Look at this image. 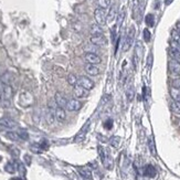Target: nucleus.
<instances>
[{
    "mask_svg": "<svg viewBox=\"0 0 180 180\" xmlns=\"http://www.w3.org/2000/svg\"><path fill=\"white\" fill-rule=\"evenodd\" d=\"M54 116H55V119H58L59 122H63L66 118V113L64 111V108L60 107V106H56L55 111H54Z\"/></svg>",
    "mask_w": 180,
    "mask_h": 180,
    "instance_id": "dca6fc26",
    "label": "nucleus"
},
{
    "mask_svg": "<svg viewBox=\"0 0 180 180\" xmlns=\"http://www.w3.org/2000/svg\"><path fill=\"white\" fill-rule=\"evenodd\" d=\"M5 136L12 141H18L19 139H20V137H19L17 131H7V133L5 134Z\"/></svg>",
    "mask_w": 180,
    "mask_h": 180,
    "instance_id": "cd10ccee",
    "label": "nucleus"
},
{
    "mask_svg": "<svg viewBox=\"0 0 180 180\" xmlns=\"http://www.w3.org/2000/svg\"><path fill=\"white\" fill-rule=\"evenodd\" d=\"M85 71H86L87 74L92 75V76H96V75L100 74V69H98L97 65H95V64L87 63L86 65H85Z\"/></svg>",
    "mask_w": 180,
    "mask_h": 180,
    "instance_id": "f3484780",
    "label": "nucleus"
},
{
    "mask_svg": "<svg viewBox=\"0 0 180 180\" xmlns=\"http://www.w3.org/2000/svg\"><path fill=\"white\" fill-rule=\"evenodd\" d=\"M94 18L96 20V23L100 24V26H104L106 23V12L104 9L102 8H97L94 11Z\"/></svg>",
    "mask_w": 180,
    "mask_h": 180,
    "instance_id": "20e7f679",
    "label": "nucleus"
},
{
    "mask_svg": "<svg viewBox=\"0 0 180 180\" xmlns=\"http://www.w3.org/2000/svg\"><path fill=\"white\" fill-rule=\"evenodd\" d=\"M73 93H74V96L76 98H84L89 96V90L76 84L74 86V90H73Z\"/></svg>",
    "mask_w": 180,
    "mask_h": 180,
    "instance_id": "1a4fd4ad",
    "label": "nucleus"
},
{
    "mask_svg": "<svg viewBox=\"0 0 180 180\" xmlns=\"http://www.w3.org/2000/svg\"><path fill=\"white\" fill-rule=\"evenodd\" d=\"M3 94H0V104H1V102H3Z\"/></svg>",
    "mask_w": 180,
    "mask_h": 180,
    "instance_id": "864d4df0",
    "label": "nucleus"
},
{
    "mask_svg": "<svg viewBox=\"0 0 180 180\" xmlns=\"http://www.w3.org/2000/svg\"><path fill=\"white\" fill-rule=\"evenodd\" d=\"M81 107H82V103L77 101L76 98L70 100V101H68V104H66V108L70 112H76V111L81 110Z\"/></svg>",
    "mask_w": 180,
    "mask_h": 180,
    "instance_id": "f8f14e48",
    "label": "nucleus"
},
{
    "mask_svg": "<svg viewBox=\"0 0 180 180\" xmlns=\"http://www.w3.org/2000/svg\"><path fill=\"white\" fill-rule=\"evenodd\" d=\"M54 101H55L56 105L60 106V107H62V108L66 107L68 100H66V97L61 93V92H56L55 95H54Z\"/></svg>",
    "mask_w": 180,
    "mask_h": 180,
    "instance_id": "9d476101",
    "label": "nucleus"
},
{
    "mask_svg": "<svg viewBox=\"0 0 180 180\" xmlns=\"http://www.w3.org/2000/svg\"><path fill=\"white\" fill-rule=\"evenodd\" d=\"M110 144L112 147L117 148L119 146V144H121V138H119L118 136H114V137H112L110 139Z\"/></svg>",
    "mask_w": 180,
    "mask_h": 180,
    "instance_id": "473e14b6",
    "label": "nucleus"
},
{
    "mask_svg": "<svg viewBox=\"0 0 180 180\" xmlns=\"http://www.w3.org/2000/svg\"><path fill=\"white\" fill-rule=\"evenodd\" d=\"M104 127H105L106 129H112V127H113V119L108 118L107 121L104 123Z\"/></svg>",
    "mask_w": 180,
    "mask_h": 180,
    "instance_id": "79ce46f5",
    "label": "nucleus"
},
{
    "mask_svg": "<svg viewBox=\"0 0 180 180\" xmlns=\"http://www.w3.org/2000/svg\"><path fill=\"white\" fill-rule=\"evenodd\" d=\"M143 56V44L141 41H137L135 45V54H134V65L135 68L137 66V63L139 62V60Z\"/></svg>",
    "mask_w": 180,
    "mask_h": 180,
    "instance_id": "6e6552de",
    "label": "nucleus"
},
{
    "mask_svg": "<svg viewBox=\"0 0 180 180\" xmlns=\"http://www.w3.org/2000/svg\"><path fill=\"white\" fill-rule=\"evenodd\" d=\"M0 81H1L5 85H10L11 84V81H12L11 74H10L9 72H5L3 75H1V77H0Z\"/></svg>",
    "mask_w": 180,
    "mask_h": 180,
    "instance_id": "b1692460",
    "label": "nucleus"
},
{
    "mask_svg": "<svg viewBox=\"0 0 180 180\" xmlns=\"http://www.w3.org/2000/svg\"><path fill=\"white\" fill-rule=\"evenodd\" d=\"M171 85H172V87H176V89H180V79L173 80Z\"/></svg>",
    "mask_w": 180,
    "mask_h": 180,
    "instance_id": "a18cd8bd",
    "label": "nucleus"
},
{
    "mask_svg": "<svg viewBox=\"0 0 180 180\" xmlns=\"http://www.w3.org/2000/svg\"><path fill=\"white\" fill-rule=\"evenodd\" d=\"M176 30H177L178 32L180 33V23H178V24H177V29H176Z\"/></svg>",
    "mask_w": 180,
    "mask_h": 180,
    "instance_id": "603ef678",
    "label": "nucleus"
},
{
    "mask_svg": "<svg viewBox=\"0 0 180 180\" xmlns=\"http://www.w3.org/2000/svg\"><path fill=\"white\" fill-rule=\"evenodd\" d=\"M0 105L3 106V107H5V108L10 107V106H11V103H10V100H6V98H3V102H1V104H0Z\"/></svg>",
    "mask_w": 180,
    "mask_h": 180,
    "instance_id": "37998d69",
    "label": "nucleus"
},
{
    "mask_svg": "<svg viewBox=\"0 0 180 180\" xmlns=\"http://www.w3.org/2000/svg\"><path fill=\"white\" fill-rule=\"evenodd\" d=\"M17 133H18L20 139H22V141H28V139H29V134H28V131H27L20 129V131H18Z\"/></svg>",
    "mask_w": 180,
    "mask_h": 180,
    "instance_id": "c9c22d12",
    "label": "nucleus"
},
{
    "mask_svg": "<svg viewBox=\"0 0 180 180\" xmlns=\"http://www.w3.org/2000/svg\"><path fill=\"white\" fill-rule=\"evenodd\" d=\"M77 171L85 179H92V171L89 167H77Z\"/></svg>",
    "mask_w": 180,
    "mask_h": 180,
    "instance_id": "a211bd4d",
    "label": "nucleus"
},
{
    "mask_svg": "<svg viewBox=\"0 0 180 180\" xmlns=\"http://www.w3.org/2000/svg\"><path fill=\"white\" fill-rule=\"evenodd\" d=\"M11 180H23V179H22V178H13V179Z\"/></svg>",
    "mask_w": 180,
    "mask_h": 180,
    "instance_id": "5fc2aeb1",
    "label": "nucleus"
},
{
    "mask_svg": "<svg viewBox=\"0 0 180 180\" xmlns=\"http://www.w3.org/2000/svg\"><path fill=\"white\" fill-rule=\"evenodd\" d=\"M17 170L20 172V175L21 176H24L27 172L26 170V167H24V165L22 164V162H17Z\"/></svg>",
    "mask_w": 180,
    "mask_h": 180,
    "instance_id": "58836bf2",
    "label": "nucleus"
},
{
    "mask_svg": "<svg viewBox=\"0 0 180 180\" xmlns=\"http://www.w3.org/2000/svg\"><path fill=\"white\" fill-rule=\"evenodd\" d=\"M96 5L98 6V8L105 10L111 7V0H96Z\"/></svg>",
    "mask_w": 180,
    "mask_h": 180,
    "instance_id": "bb28decb",
    "label": "nucleus"
},
{
    "mask_svg": "<svg viewBox=\"0 0 180 180\" xmlns=\"http://www.w3.org/2000/svg\"><path fill=\"white\" fill-rule=\"evenodd\" d=\"M12 96H13V90H12L11 85H3V97L6 100H11Z\"/></svg>",
    "mask_w": 180,
    "mask_h": 180,
    "instance_id": "6ab92c4d",
    "label": "nucleus"
},
{
    "mask_svg": "<svg viewBox=\"0 0 180 180\" xmlns=\"http://www.w3.org/2000/svg\"><path fill=\"white\" fill-rule=\"evenodd\" d=\"M5 170L9 173H14L17 171V162H8L7 165L5 166Z\"/></svg>",
    "mask_w": 180,
    "mask_h": 180,
    "instance_id": "a878e982",
    "label": "nucleus"
},
{
    "mask_svg": "<svg viewBox=\"0 0 180 180\" xmlns=\"http://www.w3.org/2000/svg\"><path fill=\"white\" fill-rule=\"evenodd\" d=\"M168 68L169 71L173 74H180V62L177 61V60L170 59L168 62Z\"/></svg>",
    "mask_w": 180,
    "mask_h": 180,
    "instance_id": "4468645a",
    "label": "nucleus"
},
{
    "mask_svg": "<svg viewBox=\"0 0 180 180\" xmlns=\"http://www.w3.org/2000/svg\"><path fill=\"white\" fill-rule=\"evenodd\" d=\"M170 95H171V97H172L173 101L179 102V103H180V89H176V87L171 86Z\"/></svg>",
    "mask_w": 180,
    "mask_h": 180,
    "instance_id": "393cba45",
    "label": "nucleus"
},
{
    "mask_svg": "<svg viewBox=\"0 0 180 180\" xmlns=\"http://www.w3.org/2000/svg\"><path fill=\"white\" fill-rule=\"evenodd\" d=\"M84 50L86 51V53H95L97 52V47L94 44H91V45H85Z\"/></svg>",
    "mask_w": 180,
    "mask_h": 180,
    "instance_id": "4c0bfd02",
    "label": "nucleus"
},
{
    "mask_svg": "<svg viewBox=\"0 0 180 180\" xmlns=\"http://www.w3.org/2000/svg\"><path fill=\"white\" fill-rule=\"evenodd\" d=\"M169 55L171 56V59L173 60H177V61H180V51L175 49H169Z\"/></svg>",
    "mask_w": 180,
    "mask_h": 180,
    "instance_id": "2f4dec72",
    "label": "nucleus"
},
{
    "mask_svg": "<svg viewBox=\"0 0 180 180\" xmlns=\"http://www.w3.org/2000/svg\"><path fill=\"white\" fill-rule=\"evenodd\" d=\"M77 79H79V77H76L74 74H69L68 75V83L70 85H72V86H75V85L77 84Z\"/></svg>",
    "mask_w": 180,
    "mask_h": 180,
    "instance_id": "f704fd0d",
    "label": "nucleus"
},
{
    "mask_svg": "<svg viewBox=\"0 0 180 180\" xmlns=\"http://www.w3.org/2000/svg\"><path fill=\"white\" fill-rule=\"evenodd\" d=\"M24 162H26L27 165H31V157L29 155H26L24 156Z\"/></svg>",
    "mask_w": 180,
    "mask_h": 180,
    "instance_id": "8fccbe9b",
    "label": "nucleus"
},
{
    "mask_svg": "<svg viewBox=\"0 0 180 180\" xmlns=\"http://www.w3.org/2000/svg\"><path fill=\"white\" fill-rule=\"evenodd\" d=\"M84 59L85 61L87 62V63L90 64H95V65H97V64H100L102 62L101 58L97 55V54L95 53H85L84 54Z\"/></svg>",
    "mask_w": 180,
    "mask_h": 180,
    "instance_id": "9b49d317",
    "label": "nucleus"
},
{
    "mask_svg": "<svg viewBox=\"0 0 180 180\" xmlns=\"http://www.w3.org/2000/svg\"><path fill=\"white\" fill-rule=\"evenodd\" d=\"M98 154H100V157H101V160L103 162V166L105 167L107 170H112L113 167H114V162H113L112 156L110 155L107 149H105L102 146H98Z\"/></svg>",
    "mask_w": 180,
    "mask_h": 180,
    "instance_id": "f257e3e1",
    "label": "nucleus"
},
{
    "mask_svg": "<svg viewBox=\"0 0 180 180\" xmlns=\"http://www.w3.org/2000/svg\"><path fill=\"white\" fill-rule=\"evenodd\" d=\"M171 38H172V41H175L178 44H180V33L178 32L177 30L171 31Z\"/></svg>",
    "mask_w": 180,
    "mask_h": 180,
    "instance_id": "e433bc0d",
    "label": "nucleus"
},
{
    "mask_svg": "<svg viewBox=\"0 0 180 180\" xmlns=\"http://www.w3.org/2000/svg\"><path fill=\"white\" fill-rule=\"evenodd\" d=\"M33 102H34V98L29 91H22L19 95V104L22 107H29L32 105Z\"/></svg>",
    "mask_w": 180,
    "mask_h": 180,
    "instance_id": "7ed1b4c3",
    "label": "nucleus"
},
{
    "mask_svg": "<svg viewBox=\"0 0 180 180\" xmlns=\"http://www.w3.org/2000/svg\"><path fill=\"white\" fill-rule=\"evenodd\" d=\"M10 152H11L12 156H14V157H18L19 155H20V152H19V149H18V148H14V147L10 148Z\"/></svg>",
    "mask_w": 180,
    "mask_h": 180,
    "instance_id": "c03bdc74",
    "label": "nucleus"
},
{
    "mask_svg": "<svg viewBox=\"0 0 180 180\" xmlns=\"http://www.w3.org/2000/svg\"><path fill=\"white\" fill-rule=\"evenodd\" d=\"M77 85H80V86H82V87H84V89L91 91V90L94 87V82L91 79H89L87 76L82 75V76H79V79H77Z\"/></svg>",
    "mask_w": 180,
    "mask_h": 180,
    "instance_id": "423d86ee",
    "label": "nucleus"
},
{
    "mask_svg": "<svg viewBox=\"0 0 180 180\" xmlns=\"http://www.w3.org/2000/svg\"><path fill=\"white\" fill-rule=\"evenodd\" d=\"M144 40H145L146 42H149L150 41V38H152V34H150V31L148 29H145L144 30Z\"/></svg>",
    "mask_w": 180,
    "mask_h": 180,
    "instance_id": "ea45409f",
    "label": "nucleus"
},
{
    "mask_svg": "<svg viewBox=\"0 0 180 180\" xmlns=\"http://www.w3.org/2000/svg\"><path fill=\"white\" fill-rule=\"evenodd\" d=\"M145 21H146V24H147L148 27H152L155 23V17L154 14L152 13H148L147 16H146L145 18Z\"/></svg>",
    "mask_w": 180,
    "mask_h": 180,
    "instance_id": "72a5a7b5",
    "label": "nucleus"
},
{
    "mask_svg": "<svg viewBox=\"0 0 180 180\" xmlns=\"http://www.w3.org/2000/svg\"><path fill=\"white\" fill-rule=\"evenodd\" d=\"M143 175L148 178H155L157 175V170L152 165H147V166H145V168H144Z\"/></svg>",
    "mask_w": 180,
    "mask_h": 180,
    "instance_id": "2eb2a0df",
    "label": "nucleus"
},
{
    "mask_svg": "<svg viewBox=\"0 0 180 180\" xmlns=\"http://www.w3.org/2000/svg\"><path fill=\"white\" fill-rule=\"evenodd\" d=\"M90 125H91V121H87V123L84 125V126L81 128V131L76 134V136L74 137V141L75 143H80V141H82L83 139L85 138L86 136L87 131H89V128H90Z\"/></svg>",
    "mask_w": 180,
    "mask_h": 180,
    "instance_id": "0eeeda50",
    "label": "nucleus"
},
{
    "mask_svg": "<svg viewBox=\"0 0 180 180\" xmlns=\"http://www.w3.org/2000/svg\"><path fill=\"white\" fill-rule=\"evenodd\" d=\"M44 118H45V121H47V123L49 125H52L54 123V119H55L54 112L52 110H50L49 107H48V110L45 111V113H44Z\"/></svg>",
    "mask_w": 180,
    "mask_h": 180,
    "instance_id": "412c9836",
    "label": "nucleus"
},
{
    "mask_svg": "<svg viewBox=\"0 0 180 180\" xmlns=\"http://www.w3.org/2000/svg\"><path fill=\"white\" fill-rule=\"evenodd\" d=\"M17 126H18V124L10 118H1L0 119V128L12 129V128H16Z\"/></svg>",
    "mask_w": 180,
    "mask_h": 180,
    "instance_id": "ddd939ff",
    "label": "nucleus"
},
{
    "mask_svg": "<svg viewBox=\"0 0 180 180\" xmlns=\"http://www.w3.org/2000/svg\"><path fill=\"white\" fill-rule=\"evenodd\" d=\"M139 5H141V0H133V11H134V13H136L138 7H139Z\"/></svg>",
    "mask_w": 180,
    "mask_h": 180,
    "instance_id": "a19ab883",
    "label": "nucleus"
},
{
    "mask_svg": "<svg viewBox=\"0 0 180 180\" xmlns=\"http://www.w3.org/2000/svg\"><path fill=\"white\" fill-rule=\"evenodd\" d=\"M170 48H171V49H175V50L180 51V44H178V43L175 42V41H171V42H170Z\"/></svg>",
    "mask_w": 180,
    "mask_h": 180,
    "instance_id": "49530a36",
    "label": "nucleus"
},
{
    "mask_svg": "<svg viewBox=\"0 0 180 180\" xmlns=\"http://www.w3.org/2000/svg\"><path fill=\"white\" fill-rule=\"evenodd\" d=\"M134 96H135V89H134L133 84H129L126 89V97L128 102H133Z\"/></svg>",
    "mask_w": 180,
    "mask_h": 180,
    "instance_id": "5701e85b",
    "label": "nucleus"
},
{
    "mask_svg": "<svg viewBox=\"0 0 180 180\" xmlns=\"http://www.w3.org/2000/svg\"><path fill=\"white\" fill-rule=\"evenodd\" d=\"M90 32H91L92 35H96V34H103V29L100 24L97 23H94L91 26L90 28Z\"/></svg>",
    "mask_w": 180,
    "mask_h": 180,
    "instance_id": "4be33fe9",
    "label": "nucleus"
},
{
    "mask_svg": "<svg viewBox=\"0 0 180 180\" xmlns=\"http://www.w3.org/2000/svg\"><path fill=\"white\" fill-rule=\"evenodd\" d=\"M148 148H149V152L152 156H156L157 152H156V146H155V141H154V138L149 137L148 139Z\"/></svg>",
    "mask_w": 180,
    "mask_h": 180,
    "instance_id": "c85d7f7f",
    "label": "nucleus"
},
{
    "mask_svg": "<svg viewBox=\"0 0 180 180\" xmlns=\"http://www.w3.org/2000/svg\"><path fill=\"white\" fill-rule=\"evenodd\" d=\"M116 14H117V7L116 5H113L110 8L108 13L106 14V22H112L115 19V17H116Z\"/></svg>",
    "mask_w": 180,
    "mask_h": 180,
    "instance_id": "aec40b11",
    "label": "nucleus"
},
{
    "mask_svg": "<svg viewBox=\"0 0 180 180\" xmlns=\"http://www.w3.org/2000/svg\"><path fill=\"white\" fill-rule=\"evenodd\" d=\"M116 29H117L116 26L113 27L112 32H111V34H112V41H113V42H115V40H116Z\"/></svg>",
    "mask_w": 180,
    "mask_h": 180,
    "instance_id": "de8ad7c7",
    "label": "nucleus"
},
{
    "mask_svg": "<svg viewBox=\"0 0 180 180\" xmlns=\"http://www.w3.org/2000/svg\"><path fill=\"white\" fill-rule=\"evenodd\" d=\"M135 34H136V29L134 26H131L127 31V34L124 39V42H123V51L124 52H127L131 47L133 45V42H134V39H135Z\"/></svg>",
    "mask_w": 180,
    "mask_h": 180,
    "instance_id": "f03ea898",
    "label": "nucleus"
},
{
    "mask_svg": "<svg viewBox=\"0 0 180 180\" xmlns=\"http://www.w3.org/2000/svg\"><path fill=\"white\" fill-rule=\"evenodd\" d=\"M125 16H126V11H125V9H122V10H121V12L118 13V16H117V23H116V27H121V26H122L123 22H124Z\"/></svg>",
    "mask_w": 180,
    "mask_h": 180,
    "instance_id": "c756f323",
    "label": "nucleus"
},
{
    "mask_svg": "<svg viewBox=\"0 0 180 180\" xmlns=\"http://www.w3.org/2000/svg\"><path fill=\"white\" fill-rule=\"evenodd\" d=\"M152 53H149L147 59V66L148 68H152Z\"/></svg>",
    "mask_w": 180,
    "mask_h": 180,
    "instance_id": "09e8293b",
    "label": "nucleus"
},
{
    "mask_svg": "<svg viewBox=\"0 0 180 180\" xmlns=\"http://www.w3.org/2000/svg\"><path fill=\"white\" fill-rule=\"evenodd\" d=\"M3 83L1 82V81H0V94H3Z\"/></svg>",
    "mask_w": 180,
    "mask_h": 180,
    "instance_id": "3c124183",
    "label": "nucleus"
},
{
    "mask_svg": "<svg viewBox=\"0 0 180 180\" xmlns=\"http://www.w3.org/2000/svg\"><path fill=\"white\" fill-rule=\"evenodd\" d=\"M170 110L172 111L173 113L176 114H180V103L179 102H176V101H171L170 102Z\"/></svg>",
    "mask_w": 180,
    "mask_h": 180,
    "instance_id": "7c9ffc66",
    "label": "nucleus"
},
{
    "mask_svg": "<svg viewBox=\"0 0 180 180\" xmlns=\"http://www.w3.org/2000/svg\"><path fill=\"white\" fill-rule=\"evenodd\" d=\"M90 41H91L92 44L96 45V47H105V45L107 44V39H106L104 34L92 35Z\"/></svg>",
    "mask_w": 180,
    "mask_h": 180,
    "instance_id": "39448f33",
    "label": "nucleus"
}]
</instances>
